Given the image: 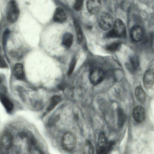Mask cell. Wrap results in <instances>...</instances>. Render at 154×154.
Here are the masks:
<instances>
[{
	"label": "cell",
	"mask_w": 154,
	"mask_h": 154,
	"mask_svg": "<svg viewBox=\"0 0 154 154\" xmlns=\"http://www.w3.org/2000/svg\"><path fill=\"white\" fill-rule=\"evenodd\" d=\"M154 76V70L152 69H149L145 73L143 79V83L144 87L146 88H150L153 86Z\"/></svg>",
	"instance_id": "30bf717a"
},
{
	"label": "cell",
	"mask_w": 154,
	"mask_h": 154,
	"mask_svg": "<svg viewBox=\"0 0 154 154\" xmlns=\"http://www.w3.org/2000/svg\"><path fill=\"white\" fill-rule=\"evenodd\" d=\"M112 29L106 34V36L108 38H121L124 37L126 33L125 25L119 19H117L114 23Z\"/></svg>",
	"instance_id": "7a4b0ae2"
},
{
	"label": "cell",
	"mask_w": 154,
	"mask_h": 154,
	"mask_svg": "<svg viewBox=\"0 0 154 154\" xmlns=\"http://www.w3.org/2000/svg\"><path fill=\"white\" fill-rule=\"evenodd\" d=\"M129 65L131 69L134 70H136L139 65V60L136 57H132L129 60Z\"/></svg>",
	"instance_id": "ffe728a7"
},
{
	"label": "cell",
	"mask_w": 154,
	"mask_h": 154,
	"mask_svg": "<svg viewBox=\"0 0 154 154\" xmlns=\"http://www.w3.org/2000/svg\"><path fill=\"white\" fill-rule=\"evenodd\" d=\"M97 20L100 27L105 30L110 29L114 23L112 17L109 14L105 12L99 14L97 17Z\"/></svg>",
	"instance_id": "277c9868"
},
{
	"label": "cell",
	"mask_w": 154,
	"mask_h": 154,
	"mask_svg": "<svg viewBox=\"0 0 154 154\" xmlns=\"http://www.w3.org/2000/svg\"><path fill=\"white\" fill-rule=\"evenodd\" d=\"M73 40V36L72 34L69 32H66L63 36L62 44L65 48H69L72 45Z\"/></svg>",
	"instance_id": "5bb4252c"
},
{
	"label": "cell",
	"mask_w": 154,
	"mask_h": 154,
	"mask_svg": "<svg viewBox=\"0 0 154 154\" xmlns=\"http://www.w3.org/2000/svg\"><path fill=\"white\" fill-rule=\"evenodd\" d=\"M67 16L64 11L60 7L57 8L54 13L53 20L55 22L61 23L66 21Z\"/></svg>",
	"instance_id": "8fae6325"
},
{
	"label": "cell",
	"mask_w": 154,
	"mask_h": 154,
	"mask_svg": "<svg viewBox=\"0 0 154 154\" xmlns=\"http://www.w3.org/2000/svg\"><path fill=\"white\" fill-rule=\"evenodd\" d=\"M74 25L76 33L77 42L80 44L83 38L82 31L80 25L77 21L74 22Z\"/></svg>",
	"instance_id": "ac0fdd59"
},
{
	"label": "cell",
	"mask_w": 154,
	"mask_h": 154,
	"mask_svg": "<svg viewBox=\"0 0 154 154\" xmlns=\"http://www.w3.org/2000/svg\"><path fill=\"white\" fill-rule=\"evenodd\" d=\"M132 116L137 122L140 123L144 121L146 117V113L144 108L140 106H137L133 109Z\"/></svg>",
	"instance_id": "ba28073f"
},
{
	"label": "cell",
	"mask_w": 154,
	"mask_h": 154,
	"mask_svg": "<svg viewBox=\"0 0 154 154\" xmlns=\"http://www.w3.org/2000/svg\"><path fill=\"white\" fill-rule=\"evenodd\" d=\"M3 81V78L0 75V85L2 83Z\"/></svg>",
	"instance_id": "4316f807"
},
{
	"label": "cell",
	"mask_w": 154,
	"mask_h": 154,
	"mask_svg": "<svg viewBox=\"0 0 154 154\" xmlns=\"http://www.w3.org/2000/svg\"><path fill=\"white\" fill-rule=\"evenodd\" d=\"M130 37L132 41L139 42L142 39L143 35V30L141 27L136 25L133 26L130 32Z\"/></svg>",
	"instance_id": "9c48e42d"
},
{
	"label": "cell",
	"mask_w": 154,
	"mask_h": 154,
	"mask_svg": "<svg viewBox=\"0 0 154 154\" xmlns=\"http://www.w3.org/2000/svg\"><path fill=\"white\" fill-rule=\"evenodd\" d=\"M104 73L103 70L98 67L92 69L90 73V81L93 85H96L100 83L103 80Z\"/></svg>",
	"instance_id": "8992f818"
},
{
	"label": "cell",
	"mask_w": 154,
	"mask_h": 154,
	"mask_svg": "<svg viewBox=\"0 0 154 154\" xmlns=\"http://www.w3.org/2000/svg\"><path fill=\"white\" fill-rule=\"evenodd\" d=\"M0 100L8 112H11L14 109L11 101L3 93H0Z\"/></svg>",
	"instance_id": "4fadbf2b"
},
{
	"label": "cell",
	"mask_w": 154,
	"mask_h": 154,
	"mask_svg": "<svg viewBox=\"0 0 154 154\" xmlns=\"http://www.w3.org/2000/svg\"><path fill=\"white\" fill-rule=\"evenodd\" d=\"M121 44L119 42H115L108 45L106 49L110 52H114L118 50L120 47Z\"/></svg>",
	"instance_id": "7402d4cb"
},
{
	"label": "cell",
	"mask_w": 154,
	"mask_h": 154,
	"mask_svg": "<svg viewBox=\"0 0 154 154\" xmlns=\"http://www.w3.org/2000/svg\"><path fill=\"white\" fill-rule=\"evenodd\" d=\"M86 7L89 13L93 14H97L101 8L100 0H88L86 3Z\"/></svg>",
	"instance_id": "52a82bcc"
},
{
	"label": "cell",
	"mask_w": 154,
	"mask_h": 154,
	"mask_svg": "<svg viewBox=\"0 0 154 154\" xmlns=\"http://www.w3.org/2000/svg\"><path fill=\"white\" fill-rule=\"evenodd\" d=\"M84 0H75L74 5L75 10L79 11H80L82 7Z\"/></svg>",
	"instance_id": "cb8c5ba5"
},
{
	"label": "cell",
	"mask_w": 154,
	"mask_h": 154,
	"mask_svg": "<svg viewBox=\"0 0 154 154\" xmlns=\"http://www.w3.org/2000/svg\"><path fill=\"white\" fill-rule=\"evenodd\" d=\"M117 124L118 126L121 128L124 125L127 119V116L123 109L118 107L117 109Z\"/></svg>",
	"instance_id": "2e32d148"
},
{
	"label": "cell",
	"mask_w": 154,
	"mask_h": 154,
	"mask_svg": "<svg viewBox=\"0 0 154 154\" xmlns=\"http://www.w3.org/2000/svg\"><path fill=\"white\" fill-rule=\"evenodd\" d=\"M20 11L16 2L14 0H11L8 4L6 9V17L7 20L10 23H15L18 19Z\"/></svg>",
	"instance_id": "3957f363"
},
{
	"label": "cell",
	"mask_w": 154,
	"mask_h": 154,
	"mask_svg": "<svg viewBox=\"0 0 154 154\" xmlns=\"http://www.w3.org/2000/svg\"><path fill=\"white\" fill-rule=\"evenodd\" d=\"M10 34V31L8 29H6L4 32L2 39V42L4 45H5L6 43L7 39Z\"/></svg>",
	"instance_id": "d4e9b609"
},
{
	"label": "cell",
	"mask_w": 154,
	"mask_h": 154,
	"mask_svg": "<svg viewBox=\"0 0 154 154\" xmlns=\"http://www.w3.org/2000/svg\"><path fill=\"white\" fill-rule=\"evenodd\" d=\"M94 152V149L92 144L89 140H87L86 142L84 153L93 154Z\"/></svg>",
	"instance_id": "44dd1931"
},
{
	"label": "cell",
	"mask_w": 154,
	"mask_h": 154,
	"mask_svg": "<svg viewBox=\"0 0 154 154\" xmlns=\"http://www.w3.org/2000/svg\"><path fill=\"white\" fill-rule=\"evenodd\" d=\"M76 138L75 135L71 132H67L63 135L61 144L63 148L67 151H71L75 147Z\"/></svg>",
	"instance_id": "5b68a950"
},
{
	"label": "cell",
	"mask_w": 154,
	"mask_h": 154,
	"mask_svg": "<svg viewBox=\"0 0 154 154\" xmlns=\"http://www.w3.org/2000/svg\"><path fill=\"white\" fill-rule=\"evenodd\" d=\"M7 66V63L3 58L0 55V68H4Z\"/></svg>",
	"instance_id": "484cf974"
},
{
	"label": "cell",
	"mask_w": 154,
	"mask_h": 154,
	"mask_svg": "<svg viewBox=\"0 0 154 154\" xmlns=\"http://www.w3.org/2000/svg\"><path fill=\"white\" fill-rule=\"evenodd\" d=\"M14 75L16 78L20 80H22L24 78V75L22 65L20 63H17L14 67Z\"/></svg>",
	"instance_id": "e0dca14e"
},
{
	"label": "cell",
	"mask_w": 154,
	"mask_h": 154,
	"mask_svg": "<svg viewBox=\"0 0 154 154\" xmlns=\"http://www.w3.org/2000/svg\"><path fill=\"white\" fill-rule=\"evenodd\" d=\"M115 144L113 141H108L104 133L101 132L98 135L96 153L98 154H107L112 149Z\"/></svg>",
	"instance_id": "6da1fadb"
},
{
	"label": "cell",
	"mask_w": 154,
	"mask_h": 154,
	"mask_svg": "<svg viewBox=\"0 0 154 154\" xmlns=\"http://www.w3.org/2000/svg\"><path fill=\"white\" fill-rule=\"evenodd\" d=\"M135 95L138 102L141 103L144 102L146 95L144 91L140 86L137 87L135 88Z\"/></svg>",
	"instance_id": "9a60e30c"
},
{
	"label": "cell",
	"mask_w": 154,
	"mask_h": 154,
	"mask_svg": "<svg viewBox=\"0 0 154 154\" xmlns=\"http://www.w3.org/2000/svg\"><path fill=\"white\" fill-rule=\"evenodd\" d=\"M2 146L5 149L8 150L12 146L13 138L12 135L8 132H4L2 135Z\"/></svg>",
	"instance_id": "7c38bea8"
},
{
	"label": "cell",
	"mask_w": 154,
	"mask_h": 154,
	"mask_svg": "<svg viewBox=\"0 0 154 154\" xmlns=\"http://www.w3.org/2000/svg\"><path fill=\"white\" fill-rule=\"evenodd\" d=\"M76 61L75 57H73L72 59L69 66L67 73L68 75H71L73 72L76 64Z\"/></svg>",
	"instance_id": "603a6c76"
},
{
	"label": "cell",
	"mask_w": 154,
	"mask_h": 154,
	"mask_svg": "<svg viewBox=\"0 0 154 154\" xmlns=\"http://www.w3.org/2000/svg\"><path fill=\"white\" fill-rule=\"evenodd\" d=\"M61 100V97L59 95H56L53 96L51 99L50 104L47 108V111H50L52 110L60 102Z\"/></svg>",
	"instance_id": "d6986e66"
}]
</instances>
